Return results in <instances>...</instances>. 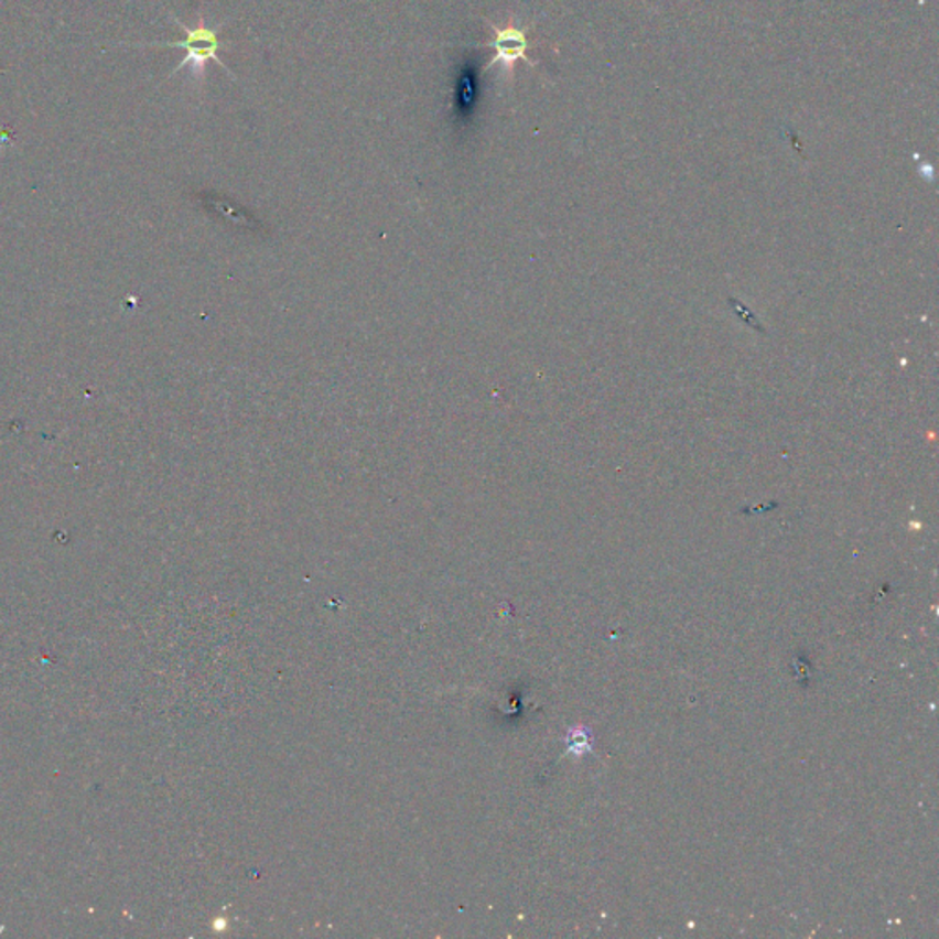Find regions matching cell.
<instances>
[{"instance_id":"cell-1","label":"cell","mask_w":939,"mask_h":939,"mask_svg":"<svg viewBox=\"0 0 939 939\" xmlns=\"http://www.w3.org/2000/svg\"><path fill=\"white\" fill-rule=\"evenodd\" d=\"M182 28H184V32H186V39L184 41H176V43H164L156 44V46H170V48H184L186 50V57L182 61L181 65L176 66V71H181L186 65H192L193 74L197 77L204 76V71H206V65H208L209 61H215V63H219L223 68L228 71V66L219 60V50H220V39L217 30H212V28L206 24L204 21V17H201L197 22V26L187 28L179 22Z\"/></svg>"},{"instance_id":"cell-2","label":"cell","mask_w":939,"mask_h":939,"mask_svg":"<svg viewBox=\"0 0 939 939\" xmlns=\"http://www.w3.org/2000/svg\"><path fill=\"white\" fill-rule=\"evenodd\" d=\"M494 37L488 43L468 44L472 48H494V57L490 63L485 66V71H490L492 66L503 65L505 71L512 76L514 66L518 61H527V48H529V39L527 33L521 28L516 26L514 21L508 22L505 28H497L496 24H490Z\"/></svg>"},{"instance_id":"cell-3","label":"cell","mask_w":939,"mask_h":939,"mask_svg":"<svg viewBox=\"0 0 939 939\" xmlns=\"http://www.w3.org/2000/svg\"><path fill=\"white\" fill-rule=\"evenodd\" d=\"M568 747L569 753H573L574 756L590 753L591 747H593V734H591L590 728L576 726L573 731H569Z\"/></svg>"}]
</instances>
